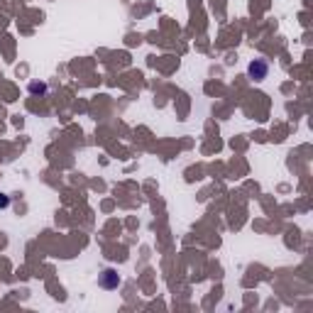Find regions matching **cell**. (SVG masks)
<instances>
[{"instance_id": "6da1fadb", "label": "cell", "mask_w": 313, "mask_h": 313, "mask_svg": "<svg viewBox=\"0 0 313 313\" xmlns=\"http://www.w3.org/2000/svg\"><path fill=\"white\" fill-rule=\"evenodd\" d=\"M120 274H118V269H113V267H105L101 272V286L103 289H108V291H113V289H118L120 286Z\"/></svg>"}, {"instance_id": "7a4b0ae2", "label": "cell", "mask_w": 313, "mask_h": 313, "mask_svg": "<svg viewBox=\"0 0 313 313\" xmlns=\"http://www.w3.org/2000/svg\"><path fill=\"white\" fill-rule=\"evenodd\" d=\"M247 73H250V79L252 81H264L267 79V73H269V64L264 59H254L250 66H247Z\"/></svg>"}, {"instance_id": "3957f363", "label": "cell", "mask_w": 313, "mask_h": 313, "mask_svg": "<svg viewBox=\"0 0 313 313\" xmlns=\"http://www.w3.org/2000/svg\"><path fill=\"white\" fill-rule=\"evenodd\" d=\"M27 91H30L32 96H44V93H47V83H42V81H32L30 86H27Z\"/></svg>"}, {"instance_id": "277c9868", "label": "cell", "mask_w": 313, "mask_h": 313, "mask_svg": "<svg viewBox=\"0 0 313 313\" xmlns=\"http://www.w3.org/2000/svg\"><path fill=\"white\" fill-rule=\"evenodd\" d=\"M10 206V196L8 193H0V211H5Z\"/></svg>"}]
</instances>
